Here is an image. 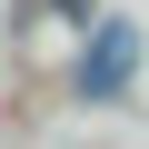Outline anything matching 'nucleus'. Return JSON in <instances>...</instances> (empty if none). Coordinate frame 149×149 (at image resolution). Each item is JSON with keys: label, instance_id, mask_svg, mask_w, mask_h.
<instances>
[{"label": "nucleus", "instance_id": "1", "mask_svg": "<svg viewBox=\"0 0 149 149\" xmlns=\"http://www.w3.org/2000/svg\"><path fill=\"white\" fill-rule=\"evenodd\" d=\"M129 50H139V30H129V20H109V30L90 40V60H80V90H90V100H109V90L129 80Z\"/></svg>", "mask_w": 149, "mask_h": 149}, {"label": "nucleus", "instance_id": "2", "mask_svg": "<svg viewBox=\"0 0 149 149\" xmlns=\"http://www.w3.org/2000/svg\"><path fill=\"white\" fill-rule=\"evenodd\" d=\"M60 10H70V20H90V0H60Z\"/></svg>", "mask_w": 149, "mask_h": 149}]
</instances>
